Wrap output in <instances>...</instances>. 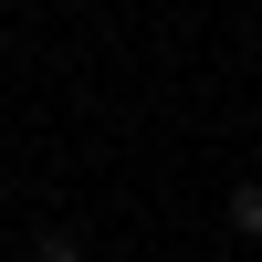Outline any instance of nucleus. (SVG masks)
Listing matches in <instances>:
<instances>
[{
  "label": "nucleus",
  "mask_w": 262,
  "mask_h": 262,
  "mask_svg": "<svg viewBox=\"0 0 262 262\" xmlns=\"http://www.w3.org/2000/svg\"><path fill=\"white\" fill-rule=\"evenodd\" d=\"M231 231H252V242H262V179H252V189H231Z\"/></svg>",
  "instance_id": "f257e3e1"
}]
</instances>
